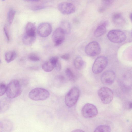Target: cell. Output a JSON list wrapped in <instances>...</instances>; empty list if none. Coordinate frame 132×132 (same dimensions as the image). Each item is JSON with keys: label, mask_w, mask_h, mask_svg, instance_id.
I'll return each instance as SVG.
<instances>
[{"label": "cell", "mask_w": 132, "mask_h": 132, "mask_svg": "<svg viewBox=\"0 0 132 132\" xmlns=\"http://www.w3.org/2000/svg\"><path fill=\"white\" fill-rule=\"evenodd\" d=\"M61 57L63 59L66 60L68 61L70 59V55L69 54H67L63 55L61 56Z\"/></svg>", "instance_id": "cell-31"}, {"label": "cell", "mask_w": 132, "mask_h": 132, "mask_svg": "<svg viewBox=\"0 0 132 132\" xmlns=\"http://www.w3.org/2000/svg\"><path fill=\"white\" fill-rule=\"evenodd\" d=\"M116 77L115 73L113 71H108L102 74L101 77V80L103 84L109 85L113 83Z\"/></svg>", "instance_id": "cell-12"}, {"label": "cell", "mask_w": 132, "mask_h": 132, "mask_svg": "<svg viewBox=\"0 0 132 132\" xmlns=\"http://www.w3.org/2000/svg\"><path fill=\"white\" fill-rule=\"evenodd\" d=\"M112 19L114 23L117 25H122L125 22L124 19L122 15L119 13L114 14L112 17Z\"/></svg>", "instance_id": "cell-17"}, {"label": "cell", "mask_w": 132, "mask_h": 132, "mask_svg": "<svg viewBox=\"0 0 132 132\" xmlns=\"http://www.w3.org/2000/svg\"><path fill=\"white\" fill-rule=\"evenodd\" d=\"M113 0H102L103 5L105 7L110 5L113 2Z\"/></svg>", "instance_id": "cell-28"}, {"label": "cell", "mask_w": 132, "mask_h": 132, "mask_svg": "<svg viewBox=\"0 0 132 132\" xmlns=\"http://www.w3.org/2000/svg\"><path fill=\"white\" fill-rule=\"evenodd\" d=\"M55 64L50 60L45 62L42 65L43 70L46 72L52 71L55 68Z\"/></svg>", "instance_id": "cell-18"}, {"label": "cell", "mask_w": 132, "mask_h": 132, "mask_svg": "<svg viewBox=\"0 0 132 132\" xmlns=\"http://www.w3.org/2000/svg\"><path fill=\"white\" fill-rule=\"evenodd\" d=\"M50 94L47 90L41 88H36L32 90L29 93L28 96L34 101H42L49 97Z\"/></svg>", "instance_id": "cell-2"}, {"label": "cell", "mask_w": 132, "mask_h": 132, "mask_svg": "<svg viewBox=\"0 0 132 132\" xmlns=\"http://www.w3.org/2000/svg\"><path fill=\"white\" fill-rule=\"evenodd\" d=\"M3 29L5 35L7 38V39L8 42H9V37L6 26H5L4 27Z\"/></svg>", "instance_id": "cell-30"}, {"label": "cell", "mask_w": 132, "mask_h": 132, "mask_svg": "<svg viewBox=\"0 0 132 132\" xmlns=\"http://www.w3.org/2000/svg\"><path fill=\"white\" fill-rule=\"evenodd\" d=\"M65 34H69L71 31V26L69 23L66 21L61 22L59 27Z\"/></svg>", "instance_id": "cell-21"}, {"label": "cell", "mask_w": 132, "mask_h": 132, "mask_svg": "<svg viewBox=\"0 0 132 132\" xmlns=\"http://www.w3.org/2000/svg\"><path fill=\"white\" fill-rule=\"evenodd\" d=\"M98 94L102 102L105 104L110 103L113 97L112 90L106 87H102L100 88L98 91Z\"/></svg>", "instance_id": "cell-4"}, {"label": "cell", "mask_w": 132, "mask_h": 132, "mask_svg": "<svg viewBox=\"0 0 132 132\" xmlns=\"http://www.w3.org/2000/svg\"><path fill=\"white\" fill-rule=\"evenodd\" d=\"M129 108L130 109H131L132 108V103L131 102H130L129 103Z\"/></svg>", "instance_id": "cell-34"}, {"label": "cell", "mask_w": 132, "mask_h": 132, "mask_svg": "<svg viewBox=\"0 0 132 132\" xmlns=\"http://www.w3.org/2000/svg\"><path fill=\"white\" fill-rule=\"evenodd\" d=\"M54 63L55 65L56 63L59 60L58 58L57 57H53L51 58L49 60Z\"/></svg>", "instance_id": "cell-32"}, {"label": "cell", "mask_w": 132, "mask_h": 132, "mask_svg": "<svg viewBox=\"0 0 132 132\" xmlns=\"http://www.w3.org/2000/svg\"><path fill=\"white\" fill-rule=\"evenodd\" d=\"M16 53L14 51H11L6 52L5 54V59L8 63L13 61L16 58Z\"/></svg>", "instance_id": "cell-19"}, {"label": "cell", "mask_w": 132, "mask_h": 132, "mask_svg": "<svg viewBox=\"0 0 132 132\" xmlns=\"http://www.w3.org/2000/svg\"><path fill=\"white\" fill-rule=\"evenodd\" d=\"M2 0V1H4V0Z\"/></svg>", "instance_id": "cell-38"}, {"label": "cell", "mask_w": 132, "mask_h": 132, "mask_svg": "<svg viewBox=\"0 0 132 132\" xmlns=\"http://www.w3.org/2000/svg\"><path fill=\"white\" fill-rule=\"evenodd\" d=\"M36 26L35 24L31 22H29L25 27V33L31 36H36Z\"/></svg>", "instance_id": "cell-15"}, {"label": "cell", "mask_w": 132, "mask_h": 132, "mask_svg": "<svg viewBox=\"0 0 132 132\" xmlns=\"http://www.w3.org/2000/svg\"><path fill=\"white\" fill-rule=\"evenodd\" d=\"M111 129L109 126L106 125H101L97 127L94 130V132H106L111 131Z\"/></svg>", "instance_id": "cell-24"}, {"label": "cell", "mask_w": 132, "mask_h": 132, "mask_svg": "<svg viewBox=\"0 0 132 132\" xmlns=\"http://www.w3.org/2000/svg\"><path fill=\"white\" fill-rule=\"evenodd\" d=\"M36 38V36H31L25 33L22 36V41L24 44L29 45L31 44L34 42Z\"/></svg>", "instance_id": "cell-20"}, {"label": "cell", "mask_w": 132, "mask_h": 132, "mask_svg": "<svg viewBox=\"0 0 132 132\" xmlns=\"http://www.w3.org/2000/svg\"><path fill=\"white\" fill-rule=\"evenodd\" d=\"M29 59L32 61H37L40 59L39 57L33 54H31L29 55Z\"/></svg>", "instance_id": "cell-27"}, {"label": "cell", "mask_w": 132, "mask_h": 132, "mask_svg": "<svg viewBox=\"0 0 132 132\" xmlns=\"http://www.w3.org/2000/svg\"><path fill=\"white\" fill-rule=\"evenodd\" d=\"M131 17H132V14H130V18L131 20Z\"/></svg>", "instance_id": "cell-36"}, {"label": "cell", "mask_w": 132, "mask_h": 132, "mask_svg": "<svg viewBox=\"0 0 132 132\" xmlns=\"http://www.w3.org/2000/svg\"><path fill=\"white\" fill-rule=\"evenodd\" d=\"M16 12L13 9H10L9 10L7 14V21L9 25H11L12 24Z\"/></svg>", "instance_id": "cell-23"}, {"label": "cell", "mask_w": 132, "mask_h": 132, "mask_svg": "<svg viewBox=\"0 0 132 132\" xmlns=\"http://www.w3.org/2000/svg\"><path fill=\"white\" fill-rule=\"evenodd\" d=\"M21 91V86L17 80H12L7 86L6 94L10 99H13L18 97L20 95Z\"/></svg>", "instance_id": "cell-1"}, {"label": "cell", "mask_w": 132, "mask_h": 132, "mask_svg": "<svg viewBox=\"0 0 132 132\" xmlns=\"http://www.w3.org/2000/svg\"><path fill=\"white\" fill-rule=\"evenodd\" d=\"M26 1H34V2H36L40 0H26Z\"/></svg>", "instance_id": "cell-35"}, {"label": "cell", "mask_w": 132, "mask_h": 132, "mask_svg": "<svg viewBox=\"0 0 132 132\" xmlns=\"http://www.w3.org/2000/svg\"><path fill=\"white\" fill-rule=\"evenodd\" d=\"M13 127L12 122L7 119H4L0 121V132H10Z\"/></svg>", "instance_id": "cell-13"}, {"label": "cell", "mask_w": 132, "mask_h": 132, "mask_svg": "<svg viewBox=\"0 0 132 132\" xmlns=\"http://www.w3.org/2000/svg\"><path fill=\"white\" fill-rule=\"evenodd\" d=\"M82 116L86 118L93 117L98 113V110L96 107L93 104L88 103L86 104L81 110Z\"/></svg>", "instance_id": "cell-7"}, {"label": "cell", "mask_w": 132, "mask_h": 132, "mask_svg": "<svg viewBox=\"0 0 132 132\" xmlns=\"http://www.w3.org/2000/svg\"><path fill=\"white\" fill-rule=\"evenodd\" d=\"M1 63V61L0 60V63Z\"/></svg>", "instance_id": "cell-37"}, {"label": "cell", "mask_w": 132, "mask_h": 132, "mask_svg": "<svg viewBox=\"0 0 132 132\" xmlns=\"http://www.w3.org/2000/svg\"><path fill=\"white\" fill-rule=\"evenodd\" d=\"M80 95L79 89L76 87H73L68 92L65 98V103L69 107L73 106L77 102Z\"/></svg>", "instance_id": "cell-3"}, {"label": "cell", "mask_w": 132, "mask_h": 132, "mask_svg": "<svg viewBox=\"0 0 132 132\" xmlns=\"http://www.w3.org/2000/svg\"><path fill=\"white\" fill-rule=\"evenodd\" d=\"M65 35L63 31L59 27L55 30L52 37L55 46H58L62 43L65 40Z\"/></svg>", "instance_id": "cell-10"}, {"label": "cell", "mask_w": 132, "mask_h": 132, "mask_svg": "<svg viewBox=\"0 0 132 132\" xmlns=\"http://www.w3.org/2000/svg\"><path fill=\"white\" fill-rule=\"evenodd\" d=\"M107 22H105L99 25L94 32V35L96 37H100L104 34L106 31Z\"/></svg>", "instance_id": "cell-14"}, {"label": "cell", "mask_w": 132, "mask_h": 132, "mask_svg": "<svg viewBox=\"0 0 132 132\" xmlns=\"http://www.w3.org/2000/svg\"><path fill=\"white\" fill-rule=\"evenodd\" d=\"M58 9L60 12L64 15H68L73 13L75 10V7L72 4L67 2H62L58 5Z\"/></svg>", "instance_id": "cell-11"}, {"label": "cell", "mask_w": 132, "mask_h": 132, "mask_svg": "<svg viewBox=\"0 0 132 132\" xmlns=\"http://www.w3.org/2000/svg\"><path fill=\"white\" fill-rule=\"evenodd\" d=\"M61 65L60 62L59 60L55 64V66L56 70L59 71L61 69Z\"/></svg>", "instance_id": "cell-29"}, {"label": "cell", "mask_w": 132, "mask_h": 132, "mask_svg": "<svg viewBox=\"0 0 132 132\" xmlns=\"http://www.w3.org/2000/svg\"><path fill=\"white\" fill-rule=\"evenodd\" d=\"M65 73L67 76L70 80L73 81L75 80V76L69 68H67L65 70Z\"/></svg>", "instance_id": "cell-25"}, {"label": "cell", "mask_w": 132, "mask_h": 132, "mask_svg": "<svg viewBox=\"0 0 132 132\" xmlns=\"http://www.w3.org/2000/svg\"><path fill=\"white\" fill-rule=\"evenodd\" d=\"M85 51L86 54L89 56H96L99 54L101 52L99 44L97 42H92L86 45Z\"/></svg>", "instance_id": "cell-8"}, {"label": "cell", "mask_w": 132, "mask_h": 132, "mask_svg": "<svg viewBox=\"0 0 132 132\" xmlns=\"http://www.w3.org/2000/svg\"><path fill=\"white\" fill-rule=\"evenodd\" d=\"M73 132H83L84 131H83L81 130L77 129H76L72 131Z\"/></svg>", "instance_id": "cell-33"}, {"label": "cell", "mask_w": 132, "mask_h": 132, "mask_svg": "<svg viewBox=\"0 0 132 132\" xmlns=\"http://www.w3.org/2000/svg\"><path fill=\"white\" fill-rule=\"evenodd\" d=\"M52 31V26L50 23L47 22L40 23L38 26L37 29L38 35L43 38L48 36L51 33Z\"/></svg>", "instance_id": "cell-9"}, {"label": "cell", "mask_w": 132, "mask_h": 132, "mask_svg": "<svg viewBox=\"0 0 132 132\" xmlns=\"http://www.w3.org/2000/svg\"><path fill=\"white\" fill-rule=\"evenodd\" d=\"M7 86L3 83H0V96L3 95L6 92Z\"/></svg>", "instance_id": "cell-26"}, {"label": "cell", "mask_w": 132, "mask_h": 132, "mask_svg": "<svg viewBox=\"0 0 132 132\" xmlns=\"http://www.w3.org/2000/svg\"><path fill=\"white\" fill-rule=\"evenodd\" d=\"M10 101L9 99L5 98L0 101V113L6 111L10 105Z\"/></svg>", "instance_id": "cell-16"}, {"label": "cell", "mask_w": 132, "mask_h": 132, "mask_svg": "<svg viewBox=\"0 0 132 132\" xmlns=\"http://www.w3.org/2000/svg\"><path fill=\"white\" fill-rule=\"evenodd\" d=\"M108 39L115 43H121L124 41L126 38L125 34L122 31L113 30L109 31L107 35Z\"/></svg>", "instance_id": "cell-6"}, {"label": "cell", "mask_w": 132, "mask_h": 132, "mask_svg": "<svg viewBox=\"0 0 132 132\" xmlns=\"http://www.w3.org/2000/svg\"><path fill=\"white\" fill-rule=\"evenodd\" d=\"M108 64L107 58L101 56L97 58L95 61L92 68L93 72L95 74L101 73L104 69Z\"/></svg>", "instance_id": "cell-5"}, {"label": "cell", "mask_w": 132, "mask_h": 132, "mask_svg": "<svg viewBox=\"0 0 132 132\" xmlns=\"http://www.w3.org/2000/svg\"><path fill=\"white\" fill-rule=\"evenodd\" d=\"M74 66L77 69H79L83 67L84 62L82 58L80 56H77L75 59L74 62Z\"/></svg>", "instance_id": "cell-22"}]
</instances>
